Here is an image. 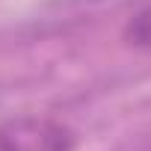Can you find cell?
Returning a JSON list of instances; mask_svg holds the SVG:
<instances>
[{"instance_id": "cell-1", "label": "cell", "mask_w": 151, "mask_h": 151, "mask_svg": "<svg viewBox=\"0 0 151 151\" xmlns=\"http://www.w3.org/2000/svg\"><path fill=\"white\" fill-rule=\"evenodd\" d=\"M77 133L50 116H18L0 122V151H74Z\"/></svg>"}, {"instance_id": "cell-2", "label": "cell", "mask_w": 151, "mask_h": 151, "mask_svg": "<svg viewBox=\"0 0 151 151\" xmlns=\"http://www.w3.org/2000/svg\"><path fill=\"white\" fill-rule=\"evenodd\" d=\"M124 39H127V45H133L139 50H151V3H145L139 12H133V18L124 27Z\"/></svg>"}]
</instances>
